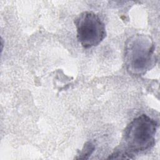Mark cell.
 <instances>
[{
	"mask_svg": "<svg viewBox=\"0 0 160 160\" xmlns=\"http://www.w3.org/2000/svg\"><path fill=\"white\" fill-rule=\"evenodd\" d=\"M158 122L146 114L134 118L124 129L121 149L108 159H131L135 154L151 149L155 144Z\"/></svg>",
	"mask_w": 160,
	"mask_h": 160,
	"instance_id": "obj_1",
	"label": "cell"
},
{
	"mask_svg": "<svg viewBox=\"0 0 160 160\" xmlns=\"http://www.w3.org/2000/svg\"><path fill=\"white\" fill-rule=\"evenodd\" d=\"M155 46L148 35L136 34L129 38L124 47V62L127 71L134 76H141L156 64Z\"/></svg>",
	"mask_w": 160,
	"mask_h": 160,
	"instance_id": "obj_2",
	"label": "cell"
},
{
	"mask_svg": "<svg viewBox=\"0 0 160 160\" xmlns=\"http://www.w3.org/2000/svg\"><path fill=\"white\" fill-rule=\"evenodd\" d=\"M74 24L78 41L86 49L99 45L106 36L105 24L92 11L81 13L74 20Z\"/></svg>",
	"mask_w": 160,
	"mask_h": 160,
	"instance_id": "obj_3",
	"label": "cell"
},
{
	"mask_svg": "<svg viewBox=\"0 0 160 160\" xmlns=\"http://www.w3.org/2000/svg\"><path fill=\"white\" fill-rule=\"evenodd\" d=\"M94 149H95V145L94 144V143L91 141H88L84 144L82 150L81 151L79 154L78 155V156L75 158V159H87L92 154Z\"/></svg>",
	"mask_w": 160,
	"mask_h": 160,
	"instance_id": "obj_4",
	"label": "cell"
}]
</instances>
